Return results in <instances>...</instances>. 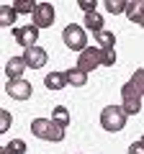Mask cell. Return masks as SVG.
<instances>
[{"instance_id": "cell-7", "label": "cell", "mask_w": 144, "mask_h": 154, "mask_svg": "<svg viewBox=\"0 0 144 154\" xmlns=\"http://www.w3.org/2000/svg\"><path fill=\"white\" fill-rule=\"evenodd\" d=\"M33 26L36 28H49L54 26V5L52 3H39L33 11Z\"/></svg>"}, {"instance_id": "cell-12", "label": "cell", "mask_w": 144, "mask_h": 154, "mask_svg": "<svg viewBox=\"0 0 144 154\" xmlns=\"http://www.w3.org/2000/svg\"><path fill=\"white\" fill-rule=\"evenodd\" d=\"M126 16H129V21L131 23H142V18H144V0H129L126 3Z\"/></svg>"}, {"instance_id": "cell-25", "label": "cell", "mask_w": 144, "mask_h": 154, "mask_svg": "<svg viewBox=\"0 0 144 154\" xmlns=\"http://www.w3.org/2000/svg\"><path fill=\"white\" fill-rule=\"evenodd\" d=\"M129 154H144V144L142 141H134L131 146H129Z\"/></svg>"}, {"instance_id": "cell-26", "label": "cell", "mask_w": 144, "mask_h": 154, "mask_svg": "<svg viewBox=\"0 0 144 154\" xmlns=\"http://www.w3.org/2000/svg\"><path fill=\"white\" fill-rule=\"evenodd\" d=\"M0 154H11V152H8V146H3V149H0Z\"/></svg>"}, {"instance_id": "cell-24", "label": "cell", "mask_w": 144, "mask_h": 154, "mask_svg": "<svg viewBox=\"0 0 144 154\" xmlns=\"http://www.w3.org/2000/svg\"><path fill=\"white\" fill-rule=\"evenodd\" d=\"M77 5L83 8L85 13H95V3H93V0H77Z\"/></svg>"}, {"instance_id": "cell-4", "label": "cell", "mask_w": 144, "mask_h": 154, "mask_svg": "<svg viewBox=\"0 0 144 154\" xmlns=\"http://www.w3.org/2000/svg\"><path fill=\"white\" fill-rule=\"evenodd\" d=\"M121 108L126 110L129 116H136L139 110H142V93L131 85V80L121 88Z\"/></svg>"}, {"instance_id": "cell-18", "label": "cell", "mask_w": 144, "mask_h": 154, "mask_svg": "<svg viewBox=\"0 0 144 154\" xmlns=\"http://www.w3.org/2000/svg\"><path fill=\"white\" fill-rule=\"evenodd\" d=\"M126 3H129V0H105L103 5H105V11H108V13L116 16V13H126Z\"/></svg>"}, {"instance_id": "cell-3", "label": "cell", "mask_w": 144, "mask_h": 154, "mask_svg": "<svg viewBox=\"0 0 144 154\" xmlns=\"http://www.w3.org/2000/svg\"><path fill=\"white\" fill-rule=\"evenodd\" d=\"M62 41H64L67 49L80 51V54L88 49V36H85V28H83V26H75V23L64 26V31H62Z\"/></svg>"}, {"instance_id": "cell-2", "label": "cell", "mask_w": 144, "mask_h": 154, "mask_svg": "<svg viewBox=\"0 0 144 154\" xmlns=\"http://www.w3.org/2000/svg\"><path fill=\"white\" fill-rule=\"evenodd\" d=\"M126 118L129 113L121 108V105H105L103 110H100V126L105 128V131H124V126H126Z\"/></svg>"}, {"instance_id": "cell-6", "label": "cell", "mask_w": 144, "mask_h": 154, "mask_svg": "<svg viewBox=\"0 0 144 154\" xmlns=\"http://www.w3.org/2000/svg\"><path fill=\"white\" fill-rule=\"evenodd\" d=\"M100 64H103V49H100V46H88V49L80 54V59H77V67L85 69V72H93L95 67H100Z\"/></svg>"}, {"instance_id": "cell-5", "label": "cell", "mask_w": 144, "mask_h": 154, "mask_svg": "<svg viewBox=\"0 0 144 154\" xmlns=\"http://www.w3.org/2000/svg\"><path fill=\"white\" fill-rule=\"evenodd\" d=\"M13 38L18 41V46L31 49V46H36V41H39V28L33 26V23H28V26H16L13 28Z\"/></svg>"}, {"instance_id": "cell-1", "label": "cell", "mask_w": 144, "mask_h": 154, "mask_svg": "<svg viewBox=\"0 0 144 154\" xmlns=\"http://www.w3.org/2000/svg\"><path fill=\"white\" fill-rule=\"evenodd\" d=\"M31 134L36 139H44V141H62L64 139V128L59 123H54L52 118H33L31 121Z\"/></svg>"}, {"instance_id": "cell-15", "label": "cell", "mask_w": 144, "mask_h": 154, "mask_svg": "<svg viewBox=\"0 0 144 154\" xmlns=\"http://www.w3.org/2000/svg\"><path fill=\"white\" fill-rule=\"evenodd\" d=\"M52 121L59 123L62 128H67L70 126V110H67L64 105H54V108H52Z\"/></svg>"}, {"instance_id": "cell-23", "label": "cell", "mask_w": 144, "mask_h": 154, "mask_svg": "<svg viewBox=\"0 0 144 154\" xmlns=\"http://www.w3.org/2000/svg\"><path fill=\"white\" fill-rule=\"evenodd\" d=\"M8 128H11V113L3 110V113H0V134H5Z\"/></svg>"}, {"instance_id": "cell-17", "label": "cell", "mask_w": 144, "mask_h": 154, "mask_svg": "<svg viewBox=\"0 0 144 154\" xmlns=\"http://www.w3.org/2000/svg\"><path fill=\"white\" fill-rule=\"evenodd\" d=\"M95 44L100 49H116V36L111 31H100V33H95Z\"/></svg>"}, {"instance_id": "cell-14", "label": "cell", "mask_w": 144, "mask_h": 154, "mask_svg": "<svg viewBox=\"0 0 144 154\" xmlns=\"http://www.w3.org/2000/svg\"><path fill=\"white\" fill-rule=\"evenodd\" d=\"M16 8L13 5H8V3H3V5H0V26H13V23H16Z\"/></svg>"}, {"instance_id": "cell-28", "label": "cell", "mask_w": 144, "mask_h": 154, "mask_svg": "<svg viewBox=\"0 0 144 154\" xmlns=\"http://www.w3.org/2000/svg\"><path fill=\"white\" fill-rule=\"evenodd\" d=\"M142 144H144V139H142Z\"/></svg>"}, {"instance_id": "cell-11", "label": "cell", "mask_w": 144, "mask_h": 154, "mask_svg": "<svg viewBox=\"0 0 144 154\" xmlns=\"http://www.w3.org/2000/svg\"><path fill=\"white\" fill-rule=\"evenodd\" d=\"M64 75H67V85L70 88H85V82H88V72L80 69V67H70Z\"/></svg>"}, {"instance_id": "cell-27", "label": "cell", "mask_w": 144, "mask_h": 154, "mask_svg": "<svg viewBox=\"0 0 144 154\" xmlns=\"http://www.w3.org/2000/svg\"><path fill=\"white\" fill-rule=\"evenodd\" d=\"M139 26H142V28H144V18H142V23H139Z\"/></svg>"}, {"instance_id": "cell-21", "label": "cell", "mask_w": 144, "mask_h": 154, "mask_svg": "<svg viewBox=\"0 0 144 154\" xmlns=\"http://www.w3.org/2000/svg\"><path fill=\"white\" fill-rule=\"evenodd\" d=\"M131 85L144 95V67H142V69H136V72L131 75Z\"/></svg>"}, {"instance_id": "cell-9", "label": "cell", "mask_w": 144, "mask_h": 154, "mask_svg": "<svg viewBox=\"0 0 144 154\" xmlns=\"http://www.w3.org/2000/svg\"><path fill=\"white\" fill-rule=\"evenodd\" d=\"M23 62L28 64V69H39V67L46 64V59H49V54H46L44 46H31V49H23Z\"/></svg>"}, {"instance_id": "cell-20", "label": "cell", "mask_w": 144, "mask_h": 154, "mask_svg": "<svg viewBox=\"0 0 144 154\" xmlns=\"http://www.w3.org/2000/svg\"><path fill=\"white\" fill-rule=\"evenodd\" d=\"M5 146H8L11 154H26V141H23V139H13V141H8Z\"/></svg>"}, {"instance_id": "cell-10", "label": "cell", "mask_w": 144, "mask_h": 154, "mask_svg": "<svg viewBox=\"0 0 144 154\" xmlns=\"http://www.w3.org/2000/svg\"><path fill=\"white\" fill-rule=\"evenodd\" d=\"M26 69H28V64L23 62V57H11V59L5 62V75H8V80H21Z\"/></svg>"}, {"instance_id": "cell-8", "label": "cell", "mask_w": 144, "mask_h": 154, "mask_svg": "<svg viewBox=\"0 0 144 154\" xmlns=\"http://www.w3.org/2000/svg\"><path fill=\"white\" fill-rule=\"evenodd\" d=\"M31 82H28V80H8V85H5V93L11 95L13 100H28L31 98Z\"/></svg>"}, {"instance_id": "cell-22", "label": "cell", "mask_w": 144, "mask_h": 154, "mask_svg": "<svg viewBox=\"0 0 144 154\" xmlns=\"http://www.w3.org/2000/svg\"><path fill=\"white\" fill-rule=\"evenodd\" d=\"M103 64L105 67L116 64V49H103Z\"/></svg>"}, {"instance_id": "cell-16", "label": "cell", "mask_w": 144, "mask_h": 154, "mask_svg": "<svg viewBox=\"0 0 144 154\" xmlns=\"http://www.w3.org/2000/svg\"><path fill=\"white\" fill-rule=\"evenodd\" d=\"M85 26H88L93 33L105 31V28H103V16H100L98 11H95V13H85Z\"/></svg>"}, {"instance_id": "cell-13", "label": "cell", "mask_w": 144, "mask_h": 154, "mask_svg": "<svg viewBox=\"0 0 144 154\" xmlns=\"http://www.w3.org/2000/svg\"><path fill=\"white\" fill-rule=\"evenodd\" d=\"M44 85L49 90H62V88H67V75L64 72H49L44 77Z\"/></svg>"}, {"instance_id": "cell-19", "label": "cell", "mask_w": 144, "mask_h": 154, "mask_svg": "<svg viewBox=\"0 0 144 154\" xmlns=\"http://www.w3.org/2000/svg\"><path fill=\"white\" fill-rule=\"evenodd\" d=\"M36 5H39V3H33V0H16V3H13L16 13H31V16H33V11H36Z\"/></svg>"}]
</instances>
